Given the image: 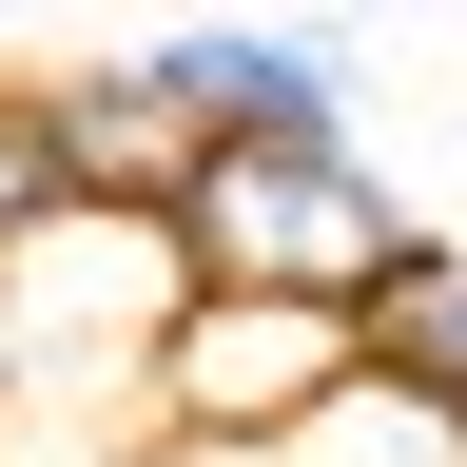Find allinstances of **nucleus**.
<instances>
[{"instance_id": "nucleus-3", "label": "nucleus", "mask_w": 467, "mask_h": 467, "mask_svg": "<svg viewBox=\"0 0 467 467\" xmlns=\"http://www.w3.org/2000/svg\"><path fill=\"white\" fill-rule=\"evenodd\" d=\"M137 58L195 98V137H350V20H175Z\"/></svg>"}, {"instance_id": "nucleus-4", "label": "nucleus", "mask_w": 467, "mask_h": 467, "mask_svg": "<svg viewBox=\"0 0 467 467\" xmlns=\"http://www.w3.org/2000/svg\"><path fill=\"white\" fill-rule=\"evenodd\" d=\"M39 137H58V195L175 214V175H195V98H175L156 58H78V78H39Z\"/></svg>"}, {"instance_id": "nucleus-5", "label": "nucleus", "mask_w": 467, "mask_h": 467, "mask_svg": "<svg viewBox=\"0 0 467 467\" xmlns=\"http://www.w3.org/2000/svg\"><path fill=\"white\" fill-rule=\"evenodd\" d=\"M350 331H370V370H389V389L467 409V234H409V254L350 292Z\"/></svg>"}, {"instance_id": "nucleus-2", "label": "nucleus", "mask_w": 467, "mask_h": 467, "mask_svg": "<svg viewBox=\"0 0 467 467\" xmlns=\"http://www.w3.org/2000/svg\"><path fill=\"white\" fill-rule=\"evenodd\" d=\"M331 370H370L350 292H254V273H195V292H175V331H156V448H175V467H234V448H273Z\"/></svg>"}, {"instance_id": "nucleus-1", "label": "nucleus", "mask_w": 467, "mask_h": 467, "mask_svg": "<svg viewBox=\"0 0 467 467\" xmlns=\"http://www.w3.org/2000/svg\"><path fill=\"white\" fill-rule=\"evenodd\" d=\"M175 254H195V273H254V292H370L409 254V195L370 175V137H195Z\"/></svg>"}, {"instance_id": "nucleus-6", "label": "nucleus", "mask_w": 467, "mask_h": 467, "mask_svg": "<svg viewBox=\"0 0 467 467\" xmlns=\"http://www.w3.org/2000/svg\"><path fill=\"white\" fill-rule=\"evenodd\" d=\"M58 214V137H39V78H0V234Z\"/></svg>"}]
</instances>
